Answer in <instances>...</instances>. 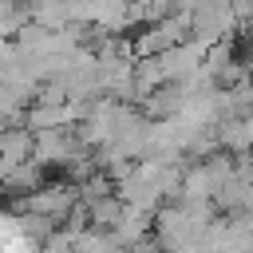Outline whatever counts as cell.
Returning a JSON list of instances; mask_svg holds the SVG:
<instances>
[{"label":"cell","mask_w":253,"mask_h":253,"mask_svg":"<svg viewBox=\"0 0 253 253\" xmlns=\"http://www.w3.org/2000/svg\"><path fill=\"white\" fill-rule=\"evenodd\" d=\"M0 253H36L32 237L20 229V221L12 217H0Z\"/></svg>","instance_id":"cell-1"}]
</instances>
